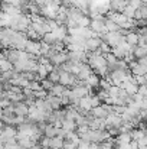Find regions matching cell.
Wrapping results in <instances>:
<instances>
[{
  "label": "cell",
  "mask_w": 147,
  "mask_h": 149,
  "mask_svg": "<svg viewBox=\"0 0 147 149\" xmlns=\"http://www.w3.org/2000/svg\"><path fill=\"white\" fill-rule=\"evenodd\" d=\"M61 129L65 130L66 133L75 132V130H77V125H75L74 120H66V119H63V120H62V125H61Z\"/></svg>",
  "instance_id": "7c38bea8"
},
{
  "label": "cell",
  "mask_w": 147,
  "mask_h": 149,
  "mask_svg": "<svg viewBox=\"0 0 147 149\" xmlns=\"http://www.w3.org/2000/svg\"><path fill=\"white\" fill-rule=\"evenodd\" d=\"M48 78L50 83H53V84H58V81H59V71H56L55 68H53V71H50L48 74Z\"/></svg>",
  "instance_id": "603a6c76"
},
{
  "label": "cell",
  "mask_w": 147,
  "mask_h": 149,
  "mask_svg": "<svg viewBox=\"0 0 147 149\" xmlns=\"http://www.w3.org/2000/svg\"><path fill=\"white\" fill-rule=\"evenodd\" d=\"M52 33L55 35V38H56V41H58V42H62V41L65 39V36L68 35V31H66V28H65V26H58L56 29H53V31H52Z\"/></svg>",
  "instance_id": "9c48e42d"
},
{
  "label": "cell",
  "mask_w": 147,
  "mask_h": 149,
  "mask_svg": "<svg viewBox=\"0 0 147 149\" xmlns=\"http://www.w3.org/2000/svg\"><path fill=\"white\" fill-rule=\"evenodd\" d=\"M13 114H14V116L26 117V114H28V106H26L23 101L14 103V104H13Z\"/></svg>",
  "instance_id": "5b68a950"
},
{
  "label": "cell",
  "mask_w": 147,
  "mask_h": 149,
  "mask_svg": "<svg viewBox=\"0 0 147 149\" xmlns=\"http://www.w3.org/2000/svg\"><path fill=\"white\" fill-rule=\"evenodd\" d=\"M91 74H94V71L90 68V65H88V64H82L81 71H79V74L77 75V80H78V81H85Z\"/></svg>",
  "instance_id": "8992f818"
},
{
  "label": "cell",
  "mask_w": 147,
  "mask_h": 149,
  "mask_svg": "<svg viewBox=\"0 0 147 149\" xmlns=\"http://www.w3.org/2000/svg\"><path fill=\"white\" fill-rule=\"evenodd\" d=\"M42 42H45V44H48V45H53V44H56L58 41H56V38H55V35L52 33V32H48V33H45L43 36H42V39H41Z\"/></svg>",
  "instance_id": "e0dca14e"
},
{
  "label": "cell",
  "mask_w": 147,
  "mask_h": 149,
  "mask_svg": "<svg viewBox=\"0 0 147 149\" xmlns=\"http://www.w3.org/2000/svg\"><path fill=\"white\" fill-rule=\"evenodd\" d=\"M48 96V93L45 90H38V91H33V97L36 100H45Z\"/></svg>",
  "instance_id": "4316f807"
},
{
  "label": "cell",
  "mask_w": 147,
  "mask_h": 149,
  "mask_svg": "<svg viewBox=\"0 0 147 149\" xmlns=\"http://www.w3.org/2000/svg\"><path fill=\"white\" fill-rule=\"evenodd\" d=\"M90 101H91V109L101 106V100L98 99L97 94H91V96H90Z\"/></svg>",
  "instance_id": "484cf974"
},
{
  "label": "cell",
  "mask_w": 147,
  "mask_h": 149,
  "mask_svg": "<svg viewBox=\"0 0 147 149\" xmlns=\"http://www.w3.org/2000/svg\"><path fill=\"white\" fill-rule=\"evenodd\" d=\"M62 146H63V139L59 136L52 138L49 142V149H62Z\"/></svg>",
  "instance_id": "5bb4252c"
},
{
  "label": "cell",
  "mask_w": 147,
  "mask_h": 149,
  "mask_svg": "<svg viewBox=\"0 0 147 149\" xmlns=\"http://www.w3.org/2000/svg\"><path fill=\"white\" fill-rule=\"evenodd\" d=\"M121 13H123V15H124L127 19L133 20V19H134V13H136V10H134L131 6H128V4H127V6L123 9V12H121Z\"/></svg>",
  "instance_id": "44dd1931"
},
{
  "label": "cell",
  "mask_w": 147,
  "mask_h": 149,
  "mask_svg": "<svg viewBox=\"0 0 147 149\" xmlns=\"http://www.w3.org/2000/svg\"><path fill=\"white\" fill-rule=\"evenodd\" d=\"M62 149H77V146L72 145V143L68 142V141H63V146H62Z\"/></svg>",
  "instance_id": "4dcf8cb0"
},
{
  "label": "cell",
  "mask_w": 147,
  "mask_h": 149,
  "mask_svg": "<svg viewBox=\"0 0 147 149\" xmlns=\"http://www.w3.org/2000/svg\"><path fill=\"white\" fill-rule=\"evenodd\" d=\"M130 72H131V75H133V77H136V75H146L147 67H143V65H139V64H137V67H136V68H133Z\"/></svg>",
  "instance_id": "ac0fdd59"
},
{
  "label": "cell",
  "mask_w": 147,
  "mask_h": 149,
  "mask_svg": "<svg viewBox=\"0 0 147 149\" xmlns=\"http://www.w3.org/2000/svg\"><path fill=\"white\" fill-rule=\"evenodd\" d=\"M146 54H147V47H133L131 49V55L134 59H140V58H146Z\"/></svg>",
  "instance_id": "ba28073f"
},
{
  "label": "cell",
  "mask_w": 147,
  "mask_h": 149,
  "mask_svg": "<svg viewBox=\"0 0 147 149\" xmlns=\"http://www.w3.org/2000/svg\"><path fill=\"white\" fill-rule=\"evenodd\" d=\"M50 64L53 65V67H59V65H62L63 62H66L68 61V56H66V52H56L50 59Z\"/></svg>",
  "instance_id": "277c9868"
},
{
  "label": "cell",
  "mask_w": 147,
  "mask_h": 149,
  "mask_svg": "<svg viewBox=\"0 0 147 149\" xmlns=\"http://www.w3.org/2000/svg\"><path fill=\"white\" fill-rule=\"evenodd\" d=\"M52 87H53V83H50L48 78H45V80H42V81H41V88H42V90H45L46 93H49V91L52 90Z\"/></svg>",
  "instance_id": "d4e9b609"
},
{
  "label": "cell",
  "mask_w": 147,
  "mask_h": 149,
  "mask_svg": "<svg viewBox=\"0 0 147 149\" xmlns=\"http://www.w3.org/2000/svg\"><path fill=\"white\" fill-rule=\"evenodd\" d=\"M94 119H105V116L108 114L107 113V110L104 109V106H102V103H101V106H98V107H94V109H91L90 111H88Z\"/></svg>",
  "instance_id": "52a82bcc"
},
{
  "label": "cell",
  "mask_w": 147,
  "mask_h": 149,
  "mask_svg": "<svg viewBox=\"0 0 147 149\" xmlns=\"http://www.w3.org/2000/svg\"><path fill=\"white\" fill-rule=\"evenodd\" d=\"M65 88H66V87H63V86H61V84H53V87H52V90L49 91V94H52V96H55V97H61L62 93L65 91Z\"/></svg>",
  "instance_id": "2e32d148"
},
{
  "label": "cell",
  "mask_w": 147,
  "mask_h": 149,
  "mask_svg": "<svg viewBox=\"0 0 147 149\" xmlns=\"http://www.w3.org/2000/svg\"><path fill=\"white\" fill-rule=\"evenodd\" d=\"M77 107H79L81 110H84V111H90L91 110V101H90V96H85V97H81V99L78 100V106Z\"/></svg>",
  "instance_id": "4fadbf2b"
},
{
  "label": "cell",
  "mask_w": 147,
  "mask_h": 149,
  "mask_svg": "<svg viewBox=\"0 0 147 149\" xmlns=\"http://www.w3.org/2000/svg\"><path fill=\"white\" fill-rule=\"evenodd\" d=\"M45 100L49 103V106H50L52 110H59V109L62 107V106H61V99H59V97H55V96H52V94H49V93Z\"/></svg>",
  "instance_id": "8fae6325"
},
{
  "label": "cell",
  "mask_w": 147,
  "mask_h": 149,
  "mask_svg": "<svg viewBox=\"0 0 147 149\" xmlns=\"http://www.w3.org/2000/svg\"><path fill=\"white\" fill-rule=\"evenodd\" d=\"M111 86H112V84L110 83V80H107V78H99V83H98V88H99V90L108 91V88H110Z\"/></svg>",
  "instance_id": "7402d4cb"
},
{
  "label": "cell",
  "mask_w": 147,
  "mask_h": 149,
  "mask_svg": "<svg viewBox=\"0 0 147 149\" xmlns=\"http://www.w3.org/2000/svg\"><path fill=\"white\" fill-rule=\"evenodd\" d=\"M104 26H105V31L107 32H120V29H121L118 25H115L114 22H111L108 19L104 20Z\"/></svg>",
  "instance_id": "9a60e30c"
},
{
  "label": "cell",
  "mask_w": 147,
  "mask_h": 149,
  "mask_svg": "<svg viewBox=\"0 0 147 149\" xmlns=\"http://www.w3.org/2000/svg\"><path fill=\"white\" fill-rule=\"evenodd\" d=\"M0 135H1V129H0Z\"/></svg>",
  "instance_id": "d6a6232c"
},
{
  "label": "cell",
  "mask_w": 147,
  "mask_h": 149,
  "mask_svg": "<svg viewBox=\"0 0 147 149\" xmlns=\"http://www.w3.org/2000/svg\"><path fill=\"white\" fill-rule=\"evenodd\" d=\"M36 74H38V77H39L41 81L45 80V78L48 77V70H46V67L42 65V64H39V65H38V70H36Z\"/></svg>",
  "instance_id": "d6986e66"
},
{
  "label": "cell",
  "mask_w": 147,
  "mask_h": 149,
  "mask_svg": "<svg viewBox=\"0 0 147 149\" xmlns=\"http://www.w3.org/2000/svg\"><path fill=\"white\" fill-rule=\"evenodd\" d=\"M32 91H38V90H42L41 88V81H30L29 86H28Z\"/></svg>",
  "instance_id": "83f0119b"
},
{
  "label": "cell",
  "mask_w": 147,
  "mask_h": 149,
  "mask_svg": "<svg viewBox=\"0 0 147 149\" xmlns=\"http://www.w3.org/2000/svg\"><path fill=\"white\" fill-rule=\"evenodd\" d=\"M137 88H139V86H137L136 83H128V84L126 86L124 91L127 93V96H134V94L137 93Z\"/></svg>",
  "instance_id": "ffe728a7"
},
{
  "label": "cell",
  "mask_w": 147,
  "mask_h": 149,
  "mask_svg": "<svg viewBox=\"0 0 147 149\" xmlns=\"http://www.w3.org/2000/svg\"><path fill=\"white\" fill-rule=\"evenodd\" d=\"M3 3H6L9 6H13V7H20L22 0H3Z\"/></svg>",
  "instance_id": "f1b7e54d"
},
{
  "label": "cell",
  "mask_w": 147,
  "mask_h": 149,
  "mask_svg": "<svg viewBox=\"0 0 147 149\" xmlns=\"http://www.w3.org/2000/svg\"><path fill=\"white\" fill-rule=\"evenodd\" d=\"M1 91H3V83L0 81V93H1Z\"/></svg>",
  "instance_id": "1f68e13d"
},
{
  "label": "cell",
  "mask_w": 147,
  "mask_h": 149,
  "mask_svg": "<svg viewBox=\"0 0 147 149\" xmlns=\"http://www.w3.org/2000/svg\"><path fill=\"white\" fill-rule=\"evenodd\" d=\"M90 23H91V19L84 15V16L77 22V26H79V28H90Z\"/></svg>",
  "instance_id": "cb8c5ba5"
},
{
  "label": "cell",
  "mask_w": 147,
  "mask_h": 149,
  "mask_svg": "<svg viewBox=\"0 0 147 149\" xmlns=\"http://www.w3.org/2000/svg\"><path fill=\"white\" fill-rule=\"evenodd\" d=\"M137 94H140L141 97H146V96H147L146 84H143V86H139V88H137Z\"/></svg>",
  "instance_id": "f546056e"
},
{
  "label": "cell",
  "mask_w": 147,
  "mask_h": 149,
  "mask_svg": "<svg viewBox=\"0 0 147 149\" xmlns=\"http://www.w3.org/2000/svg\"><path fill=\"white\" fill-rule=\"evenodd\" d=\"M25 52L26 54H30V55H35V56H41V41H29L26 42V47H25Z\"/></svg>",
  "instance_id": "6da1fadb"
},
{
  "label": "cell",
  "mask_w": 147,
  "mask_h": 149,
  "mask_svg": "<svg viewBox=\"0 0 147 149\" xmlns=\"http://www.w3.org/2000/svg\"><path fill=\"white\" fill-rule=\"evenodd\" d=\"M124 41L128 47H136L137 45V41H139V35L136 32H127L124 35Z\"/></svg>",
  "instance_id": "30bf717a"
},
{
  "label": "cell",
  "mask_w": 147,
  "mask_h": 149,
  "mask_svg": "<svg viewBox=\"0 0 147 149\" xmlns=\"http://www.w3.org/2000/svg\"><path fill=\"white\" fill-rule=\"evenodd\" d=\"M101 42H102V41H101L99 38H90V39H87V41H85L84 49L87 51V52H95V51L99 48Z\"/></svg>",
  "instance_id": "3957f363"
},
{
  "label": "cell",
  "mask_w": 147,
  "mask_h": 149,
  "mask_svg": "<svg viewBox=\"0 0 147 149\" xmlns=\"http://www.w3.org/2000/svg\"><path fill=\"white\" fill-rule=\"evenodd\" d=\"M30 28L42 38L45 33H48L50 32V29H49V26L46 25V22H36V23H30Z\"/></svg>",
  "instance_id": "7a4b0ae2"
}]
</instances>
